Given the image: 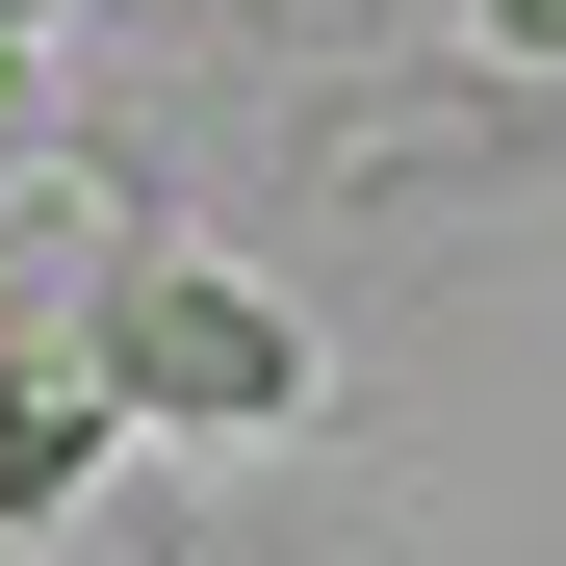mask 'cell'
I'll use <instances>...</instances> for the list:
<instances>
[{"label": "cell", "mask_w": 566, "mask_h": 566, "mask_svg": "<svg viewBox=\"0 0 566 566\" xmlns=\"http://www.w3.org/2000/svg\"><path fill=\"white\" fill-rule=\"evenodd\" d=\"M77 360H104L129 412H180V438H283V412H310V310L232 283V258H104Z\"/></svg>", "instance_id": "obj_1"}, {"label": "cell", "mask_w": 566, "mask_h": 566, "mask_svg": "<svg viewBox=\"0 0 566 566\" xmlns=\"http://www.w3.org/2000/svg\"><path fill=\"white\" fill-rule=\"evenodd\" d=\"M104 438H129V387L77 335H0V541H52L77 490H104Z\"/></svg>", "instance_id": "obj_2"}, {"label": "cell", "mask_w": 566, "mask_h": 566, "mask_svg": "<svg viewBox=\"0 0 566 566\" xmlns=\"http://www.w3.org/2000/svg\"><path fill=\"white\" fill-rule=\"evenodd\" d=\"M490 27H515V52H566V0H490Z\"/></svg>", "instance_id": "obj_3"}, {"label": "cell", "mask_w": 566, "mask_h": 566, "mask_svg": "<svg viewBox=\"0 0 566 566\" xmlns=\"http://www.w3.org/2000/svg\"><path fill=\"white\" fill-rule=\"evenodd\" d=\"M0 27H52V0H0Z\"/></svg>", "instance_id": "obj_4"}]
</instances>
